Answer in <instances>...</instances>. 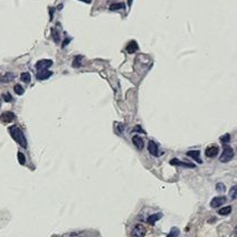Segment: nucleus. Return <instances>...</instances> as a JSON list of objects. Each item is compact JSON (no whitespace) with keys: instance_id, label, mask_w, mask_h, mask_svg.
Returning <instances> with one entry per match:
<instances>
[{"instance_id":"obj_7","label":"nucleus","mask_w":237,"mask_h":237,"mask_svg":"<svg viewBox=\"0 0 237 237\" xmlns=\"http://www.w3.org/2000/svg\"><path fill=\"white\" fill-rule=\"evenodd\" d=\"M218 152H219V148L216 146H208L206 149L205 154L206 157H208V158H215L218 154Z\"/></svg>"},{"instance_id":"obj_5","label":"nucleus","mask_w":237,"mask_h":237,"mask_svg":"<svg viewBox=\"0 0 237 237\" xmlns=\"http://www.w3.org/2000/svg\"><path fill=\"white\" fill-rule=\"evenodd\" d=\"M15 114L10 112V111H7V112H4L2 114L0 115V121L2 123H10L15 120Z\"/></svg>"},{"instance_id":"obj_9","label":"nucleus","mask_w":237,"mask_h":237,"mask_svg":"<svg viewBox=\"0 0 237 237\" xmlns=\"http://www.w3.org/2000/svg\"><path fill=\"white\" fill-rule=\"evenodd\" d=\"M148 151H149L150 154H152L153 157H158V154H159L158 144L154 142V141H149V143H148Z\"/></svg>"},{"instance_id":"obj_21","label":"nucleus","mask_w":237,"mask_h":237,"mask_svg":"<svg viewBox=\"0 0 237 237\" xmlns=\"http://www.w3.org/2000/svg\"><path fill=\"white\" fill-rule=\"evenodd\" d=\"M123 8H124V5L120 4V2H118V4H112L110 6L111 10H118V9H123Z\"/></svg>"},{"instance_id":"obj_25","label":"nucleus","mask_w":237,"mask_h":237,"mask_svg":"<svg viewBox=\"0 0 237 237\" xmlns=\"http://www.w3.org/2000/svg\"><path fill=\"white\" fill-rule=\"evenodd\" d=\"M2 97H4V101H5V102H11V101H12L11 95L9 94V93H5V94L2 95Z\"/></svg>"},{"instance_id":"obj_12","label":"nucleus","mask_w":237,"mask_h":237,"mask_svg":"<svg viewBox=\"0 0 237 237\" xmlns=\"http://www.w3.org/2000/svg\"><path fill=\"white\" fill-rule=\"evenodd\" d=\"M132 142H133V144L138 148L139 150H142L143 148H144V142H143V140L139 135H134L132 138Z\"/></svg>"},{"instance_id":"obj_26","label":"nucleus","mask_w":237,"mask_h":237,"mask_svg":"<svg viewBox=\"0 0 237 237\" xmlns=\"http://www.w3.org/2000/svg\"><path fill=\"white\" fill-rule=\"evenodd\" d=\"M216 189H217L218 191H221V192H224V191H225V186H224V183H221V182L217 183V185H216Z\"/></svg>"},{"instance_id":"obj_29","label":"nucleus","mask_w":237,"mask_h":237,"mask_svg":"<svg viewBox=\"0 0 237 237\" xmlns=\"http://www.w3.org/2000/svg\"><path fill=\"white\" fill-rule=\"evenodd\" d=\"M134 131H139V132H142V133H144V132H143V131L141 130V128H140V127H135V128H134Z\"/></svg>"},{"instance_id":"obj_10","label":"nucleus","mask_w":237,"mask_h":237,"mask_svg":"<svg viewBox=\"0 0 237 237\" xmlns=\"http://www.w3.org/2000/svg\"><path fill=\"white\" fill-rule=\"evenodd\" d=\"M53 75V73L51 71H47V69H43V71H38L37 72V79H39V81H44V79H47L49 78L51 76Z\"/></svg>"},{"instance_id":"obj_8","label":"nucleus","mask_w":237,"mask_h":237,"mask_svg":"<svg viewBox=\"0 0 237 237\" xmlns=\"http://www.w3.org/2000/svg\"><path fill=\"white\" fill-rule=\"evenodd\" d=\"M170 165H172V166L185 167V168H195V167H196L194 163H188V162L180 161L179 159H172V160H170Z\"/></svg>"},{"instance_id":"obj_1","label":"nucleus","mask_w":237,"mask_h":237,"mask_svg":"<svg viewBox=\"0 0 237 237\" xmlns=\"http://www.w3.org/2000/svg\"><path fill=\"white\" fill-rule=\"evenodd\" d=\"M9 133L11 135V138L16 141L19 146H21L23 148H27V140H26V137H25L24 132L20 130L19 128L17 125H12L8 129Z\"/></svg>"},{"instance_id":"obj_18","label":"nucleus","mask_w":237,"mask_h":237,"mask_svg":"<svg viewBox=\"0 0 237 237\" xmlns=\"http://www.w3.org/2000/svg\"><path fill=\"white\" fill-rule=\"evenodd\" d=\"M230 211H232V207H230V206H227V207H224V208H221V209L218 210V214L221 215V216H225V215L230 214Z\"/></svg>"},{"instance_id":"obj_4","label":"nucleus","mask_w":237,"mask_h":237,"mask_svg":"<svg viewBox=\"0 0 237 237\" xmlns=\"http://www.w3.org/2000/svg\"><path fill=\"white\" fill-rule=\"evenodd\" d=\"M53 65V60L51 59H42V60H38L36 63V69L37 71H43V69H48V67H51Z\"/></svg>"},{"instance_id":"obj_31","label":"nucleus","mask_w":237,"mask_h":237,"mask_svg":"<svg viewBox=\"0 0 237 237\" xmlns=\"http://www.w3.org/2000/svg\"><path fill=\"white\" fill-rule=\"evenodd\" d=\"M132 1H133V0H128V4H129V7H130L131 5H132Z\"/></svg>"},{"instance_id":"obj_6","label":"nucleus","mask_w":237,"mask_h":237,"mask_svg":"<svg viewBox=\"0 0 237 237\" xmlns=\"http://www.w3.org/2000/svg\"><path fill=\"white\" fill-rule=\"evenodd\" d=\"M225 202H226V197H224V196L215 197V198H213V200L210 202V207H211V208H218V207H220L221 205H224Z\"/></svg>"},{"instance_id":"obj_19","label":"nucleus","mask_w":237,"mask_h":237,"mask_svg":"<svg viewBox=\"0 0 237 237\" xmlns=\"http://www.w3.org/2000/svg\"><path fill=\"white\" fill-rule=\"evenodd\" d=\"M180 235V230L177 227H174V228L170 230V233L168 234V237H179Z\"/></svg>"},{"instance_id":"obj_23","label":"nucleus","mask_w":237,"mask_h":237,"mask_svg":"<svg viewBox=\"0 0 237 237\" xmlns=\"http://www.w3.org/2000/svg\"><path fill=\"white\" fill-rule=\"evenodd\" d=\"M18 161H19L20 165H25V162H26V158H25L24 153L18 152Z\"/></svg>"},{"instance_id":"obj_3","label":"nucleus","mask_w":237,"mask_h":237,"mask_svg":"<svg viewBox=\"0 0 237 237\" xmlns=\"http://www.w3.org/2000/svg\"><path fill=\"white\" fill-rule=\"evenodd\" d=\"M146 234V228L142 224H137L133 227L132 232H131V236L132 237H144Z\"/></svg>"},{"instance_id":"obj_2","label":"nucleus","mask_w":237,"mask_h":237,"mask_svg":"<svg viewBox=\"0 0 237 237\" xmlns=\"http://www.w3.org/2000/svg\"><path fill=\"white\" fill-rule=\"evenodd\" d=\"M234 158V150L230 148L229 146H224V151H223V153H221L220 158V162L223 163H226V162H229L232 159Z\"/></svg>"},{"instance_id":"obj_24","label":"nucleus","mask_w":237,"mask_h":237,"mask_svg":"<svg viewBox=\"0 0 237 237\" xmlns=\"http://www.w3.org/2000/svg\"><path fill=\"white\" fill-rule=\"evenodd\" d=\"M51 34H53V38H54V42L55 43H58L59 42V36H58V32H56V30L53 28L51 29Z\"/></svg>"},{"instance_id":"obj_16","label":"nucleus","mask_w":237,"mask_h":237,"mask_svg":"<svg viewBox=\"0 0 237 237\" xmlns=\"http://www.w3.org/2000/svg\"><path fill=\"white\" fill-rule=\"evenodd\" d=\"M82 59H83V56H81V55L75 56V58L73 60V67H75V68L81 67V66H82Z\"/></svg>"},{"instance_id":"obj_17","label":"nucleus","mask_w":237,"mask_h":237,"mask_svg":"<svg viewBox=\"0 0 237 237\" xmlns=\"http://www.w3.org/2000/svg\"><path fill=\"white\" fill-rule=\"evenodd\" d=\"M20 79H21L24 83H29V82H30V79H32V77H30V74H29V73L25 72V73H21V75H20Z\"/></svg>"},{"instance_id":"obj_15","label":"nucleus","mask_w":237,"mask_h":237,"mask_svg":"<svg viewBox=\"0 0 237 237\" xmlns=\"http://www.w3.org/2000/svg\"><path fill=\"white\" fill-rule=\"evenodd\" d=\"M14 78H15V74H14V73H10V72H8V73H6V74L0 76V81H1L2 83L11 82Z\"/></svg>"},{"instance_id":"obj_27","label":"nucleus","mask_w":237,"mask_h":237,"mask_svg":"<svg viewBox=\"0 0 237 237\" xmlns=\"http://www.w3.org/2000/svg\"><path fill=\"white\" fill-rule=\"evenodd\" d=\"M229 140H230V135L229 134H225V135H223L220 138V141L223 143H226V142H229Z\"/></svg>"},{"instance_id":"obj_22","label":"nucleus","mask_w":237,"mask_h":237,"mask_svg":"<svg viewBox=\"0 0 237 237\" xmlns=\"http://www.w3.org/2000/svg\"><path fill=\"white\" fill-rule=\"evenodd\" d=\"M236 191H237L236 186L232 187V189H230V191H229V196H230V198H232L233 200L236 199Z\"/></svg>"},{"instance_id":"obj_11","label":"nucleus","mask_w":237,"mask_h":237,"mask_svg":"<svg viewBox=\"0 0 237 237\" xmlns=\"http://www.w3.org/2000/svg\"><path fill=\"white\" fill-rule=\"evenodd\" d=\"M187 155L190 157V158H192L194 160L198 162V163H202V159H200V151L199 150H191V151H188L187 152Z\"/></svg>"},{"instance_id":"obj_20","label":"nucleus","mask_w":237,"mask_h":237,"mask_svg":"<svg viewBox=\"0 0 237 237\" xmlns=\"http://www.w3.org/2000/svg\"><path fill=\"white\" fill-rule=\"evenodd\" d=\"M14 91L16 92V94H18V95H23V94H24L25 90H24V87L21 86V85H19V84H17V85H15V87H14Z\"/></svg>"},{"instance_id":"obj_30","label":"nucleus","mask_w":237,"mask_h":237,"mask_svg":"<svg viewBox=\"0 0 237 237\" xmlns=\"http://www.w3.org/2000/svg\"><path fill=\"white\" fill-rule=\"evenodd\" d=\"M79 1H84V2H86V4H91V0H79Z\"/></svg>"},{"instance_id":"obj_14","label":"nucleus","mask_w":237,"mask_h":237,"mask_svg":"<svg viewBox=\"0 0 237 237\" xmlns=\"http://www.w3.org/2000/svg\"><path fill=\"white\" fill-rule=\"evenodd\" d=\"M162 217V214L161 213H158V214H153V215H151L148 217L146 221H148V224H150V225H154L159 219H161Z\"/></svg>"},{"instance_id":"obj_13","label":"nucleus","mask_w":237,"mask_h":237,"mask_svg":"<svg viewBox=\"0 0 237 237\" xmlns=\"http://www.w3.org/2000/svg\"><path fill=\"white\" fill-rule=\"evenodd\" d=\"M125 49H127V51L129 54H133V53H135V51L139 49L138 43H137L135 40H132V42H130V43L128 44V46Z\"/></svg>"},{"instance_id":"obj_28","label":"nucleus","mask_w":237,"mask_h":237,"mask_svg":"<svg viewBox=\"0 0 237 237\" xmlns=\"http://www.w3.org/2000/svg\"><path fill=\"white\" fill-rule=\"evenodd\" d=\"M69 42H71V38H67V39H65V40H64L63 47H65V46H66V45H67V44L69 43Z\"/></svg>"}]
</instances>
